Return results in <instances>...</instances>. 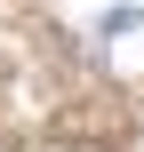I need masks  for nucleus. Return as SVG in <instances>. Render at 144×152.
<instances>
[{
  "mask_svg": "<svg viewBox=\"0 0 144 152\" xmlns=\"http://www.w3.org/2000/svg\"><path fill=\"white\" fill-rule=\"evenodd\" d=\"M128 24H136V0H112V8H104V40H120Z\"/></svg>",
  "mask_w": 144,
  "mask_h": 152,
  "instance_id": "obj_1",
  "label": "nucleus"
}]
</instances>
